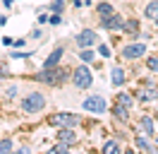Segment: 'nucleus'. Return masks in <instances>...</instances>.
Returning a JSON list of instances; mask_svg holds the SVG:
<instances>
[{"instance_id":"nucleus-6","label":"nucleus","mask_w":158,"mask_h":154,"mask_svg":"<svg viewBox=\"0 0 158 154\" xmlns=\"http://www.w3.org/2000/svg\"><path fill=\"white\" fill-rule=\"evenodd\" d=\"M74 41H77V48H94V46H98V31L91 27H84V29H79Z\"/></svg>"},{"instance_id":"nucleus-31","label":"nucleus","mask_w":158,"mask_h":154,"mask_svg":"<svg viewBox=\"0 0 158 154\" xmlns=\"http://www.w3.org/2000/svg\"><path fill=\"white\" fill-rule=\"evenodd\" d=\"M12 46L15 48H24L27 46V38H12Z\"/></svg>"},{"instance_id":"nucleus-26","label":"nucleus","mask_w":158,"mask_h":154,"mask_svg":"<svg viewBox=\"0 0 158 154\" xmlns=\"http://www.w3.org/2000/svg\"><path fill=\"white\" fill-rule=\"evenodd\" d=\"M2 94H5V99H17V94H19V87H17V84H10L5 92H2Z\"/></svg>"},{"instance_id":"nucleus-23","label":"nucleus","mask_w":158,"mask_h":154,"mask_svg":"<svg viewBox=\"0 0 158 154\" xmlns=\"http://www.w3.org/2000/svg\"><path fill=\"white\" fill-rule=\"evenodd\" d=\"M50 154H69V144H65V142L58 140V144L50 147Z\"/></svg>"},{"instance_id":"nucleus-32","label":"nucleus","mask_w":158,"mask_h":154,"mask_svg":"<svg viewBox=\"0 0 158 154\" xmlns=\"http://www.w3.org/2000/svg\"><path fill=\"white\" fill-rule=\"evenodd\" d=\"M48 17H50V15H46V12H39L36 22H39V24H46V22H48Z\"/></svg>"},{"instance_id":"nucleus-29","label":"nucleus","mask_w":158,"mask_h":154,"mask_svg":"<svg viewBox=\"0 0 158 154\" xmlns=\"http://www.w3.org/2000/svg\"><path fill=\"white\" fill-rule=\"evenodd\" d=\"M98 56L101 58H110V46L108 43H98Z\"/></svg>"},{"instance_id":"nucleus-20","label":"nucleus","mask_w":158,"mask_h":154,"mask_svg":"<svg viewBox=\"0 0 158 154\" xmlns=\"http://www.w3.org/2000/svg\"><path fill=\"white\" fill-rule=\"evenodd\" d=\"M79 60H81V63H86V65H89V63H94V60H96L94 48H79Z\"/></svg>"},{"instance_id":"nucleus-9","label":"nucleus","mask_w":158,"mask_h":154,"mask_svg":"<svg viewBox=\"0 0 158 154\" xmlns=\"http://www.w3.org/2000/svg\"><path fill=\"white\" fill-rule=\"evenodd\" d=\"M137 133L148 135V137H156V118L151 113H141L137 120Z\"/></svg>"},{"instance_id":"nucleus-19","label":"nucleus","mask_w":158,"mask_h":154,"mask_svg":"<svg viewBox=\"0 0 158 154\" xmlns=\"http://www.w3.org/2000/svg\"><path fill=\"white\" fill-rule=\"evenodd\" d=\"M144 17L151 19V22L158 17V0H148L146 5H144Z\"/></svg>"},{"instance_id":"nucleus-7","label":"nucleus","mask_w":158,"mask_h":154,"mask_svg":"<svg viewBox=\"0 0 158 154\" xmlns=\"http://www.w3.org/2000/svg\"><path fill=\"white\" fill-rule=\"evenodd\" d=\"M120 53H122L125 60H139V58L146 56V43H144V41H132L127 46H122Z\"/></svg>"},{"instance_id":"nucleus-8","label":"nucleus","mask_w":158,"mask_h":154,"mask_svg":"<svg viewBox=\"0 0 158 154\" xmlns=\"http://www.w3.org/2000/svg\"><path fill=\"white\" fill-rule=\"evenodd\" d=\"M122 27H125V17L120 15L118 10L113 12V15H108V17H101V29H106V31H122Z\"/></svg>"},{"instance_id":"nucleus-18","label":"nucleus","mask_w":158,"mask_h":154,"mask_svg":"<svg viewBox=\"0 0 158 154\" xmlns=\"http://www.w3.org/2000/svg\"><path fill=\"white\" fill-rule=\"evenodd\" d=\"M101 152H106V154H120V152H122V144L118 142V137H115V140H106V142L101 144Z\"/></svg>"},{"instance_id":"nucleus-28","label":"nucleus","mask_w":158,"mask_h":154,"mask_svg":"<svg viewBox=\"0 0 158 154\" xmlns=\"http://www.w3.org/2000/svg\"><path fill=\"white\" fill-rule=\"evenodd\" d=\"M48 22H50V24H53V27H58L60 22H62V12H50Z\"/></svg>"},{"instance_id":"nucleus-33","label":"nucleus","mask_w":158,"mask_h":154,"mask_svg":"<svg viewBox=\"0 0 158 154\" xmlns=\"http://www.w3.org/2000/svg\"><path fill=\"white\" fill-rule=\"evenodd\" d=\"M0 77H10V70H7V65H2V63H0Z\"/></svg>"},{"instance_id":"nucleus-2","label":"nucleus","mask_w":158,"mask_h":154,"mask_svg":"<svg viewBox=\"0 0 158 154\" xmlns=\"http://www.w3.org/2000/svg\"><path fill=\"white\" fill-rule=\"evenodd\" d=\"M43 108H46V96L41 94V92H29V94L19 101V111H22V113H27V116L41 113Z\"/></svg>"},{"instance_id":"nucleus-25","label":"nucleus","mask_w":158,"mask_h":154,"mask_svg":"<svg viewBox=\"0 0 158 154\" xmlns=\"http://www.w3.org/2000/svg\"><path fill=\"white\" fill-rule=\"evenodd\" d=\"M146 67L151 70V72H156V75H158V56H148L146 58Z\"/></svg>"},{"instance_id":"nucleus-35","label":"nucleus","mask_w":158,"mask_h":154,"mask_svg":"<svg viewBox=\"0 0 158 154\" xmlns=\"http://www.w3.org/2000/svg\"><path fill=\"white\" fill-rule=\"evenodd\" d=\"M2 46H12V38L10 36H2Z\"/></svg>"},{"instance_id":"nucleus-38","label":"nucleus","mask_w":158,"mask_h":154,"mask_svg":"<svg viewBox=\"0 0 158 154\" xmlns=\"http://www.w3.org/2000/svg\"><path fill=\"white\" fill-rule=\"evenodd\" d=\"M153 118H156V123H158V111H156V116H153Z\"/></svg>"},{"instance_id":"nucleus-3","label":"nucleus","mask_w":158,"mask_h":154,"mask_svg":"<svg viewBox=\"0 0 158 154\" xmlns=\"http://www.w3.org/2000/svg\"><path fill=\"white\" fill-rule=\"evenodd\" d=\"M81 111L84 113H94V116H101L108 111V101L103 94H86L84 101H81Z\"/></svg>"},{"instance_id":"nucleus-14","label":"nucleus","mask_w":158,"mask_h":154,"mask_svg":"<svg viewBox=\"0 0 158 154\" xmlns=\"http://www.w3.org/2000/svg\"><path fill=\"white\" fill-rule=\"evenodd\" d=\"M55 137H58L60 142L69 144V147L79 142V135L74 133V128H58V133H55Z\"/></svg>"},{"instance_id":"nucleus-17","label":"nucleus","mask_w":158,"mask_h":154,"mask_svg":"<svg viewBox=\"0 0 158 154\" xmlns=\"http://www.w3.org/2000/svg\"><path fill=\"white\" fill-rule=\"evenodd\" d=\"M110 113H113V118L120 120V123H127V120H129V111L125 108V106H120L118 101H115V106L110 108Z\"/></svg>"},{"instance_id":"nucleus-1","label":"nucleus","mask_w":158,"mask_h":154,"mask_svg":"<svg viewBox=\"0 0 158 154\" xmlns=\"http://www.w3.org/2000/svg\"><path fill=\"white\" fill-rule=\"evenodd\" d=\"M36 79H39L41 84H48V87H62L67 79H72V70H67V67H41V72L36 75Z\"/></svg>"},{"instance_id":"nucleus-5","label":"nucleus","mask_w":158,"mask_h":154,"mask_svg":"<svg viewBox=\"0 0 158 154\" xmlns=\"http://www.w3.org/2000/svg\"><path fill=\"white\" fill-rule=\"evenodd\" d=\"M72 84L77 87V89H91V84H94V72H91V67L86 65V63H81L79 67H74L72 70Z\"/></svg>"},{"instance_id":"nucleus-13","label":"nucleus","mask_w":158,"mask_h":154,"mask_svg":"<svg viewBox=\"0 0 158 154\" xmlns=\"http://www.w3.org/2000/svg\"><path fill=\"white\" fill-rule=\"evenodd\" d=\"M125 82H127L125 67H122V65H113V67H110V84L118 89V87H125Z\"/></svg>"},{"instance_id":"nucleus-4","label":"nucleus","mask_w":158,"mask_h":154,"mask_svg":"<svg viewBox=\"0 0 158 154\" xmlns=\"http://www.w3.org/2000/svg\"><path fill=\"white\" fill-rule=\"evenodd\" d=\"M81 123V116L72 113V111H58V113L48 116V125L53 128H77Z\"/></svg>"},{"instance_id":"nucleus-16","label":"nucleus","mask_w":158,"mask_h":154,"mask_svg":"<svg viewBox=\"0 0 158 154\" xmlns=\"http://www.w3.org/2000/svg\"><path fill=\"white\" fill-rule=\"evenodd\" d=\"M115 101H118L120 106H125L127 111H132L134 104H137V96L132 94V92H118V94H115Z\"/></svg>"},{"instance_id":"nucleus-30","label":"nucleus","mask_w":158,"mask_h":154,"mask_svg":"<svg viewBox=\"0 0 158 154\" xmlns=\"http://www.w3.org/2000/svg\"><path fill=\"white\" fill-rule=\"evenodd\" d=\"M43 29H31V34H29V38H34V41H43Z\"/></svg>"},{"instance_id":"nucleus-15","label":"nucleus","mask_w":158,"mask_h":154,"mask_svg":"<svg viewBox=\"0 0 158 154\" xmlns=\"http://www.w3.org/2000/svg\"><path fill=\"white\" fill-rule=\"evenodd\" d=\"M62 56H65V46H55L48 53V58L43 60V67H58L62 63Z\"/></svg>"},{"instance_id":"nucleus-21","label":"nucleus","mask_w":158,"mask_h":154,"mask_svg":"<svg viewBox=\"0 0 158 154\" xmlns=\"http://www.w3.org/2000/svg\"><path fill=\"white\" fill-rule=\"evenodd\" d=\"M96 12H98V17H108V15L115 12V7H113L110 2H98V5H96Z\"/></svg>"},{"instance_id":"nucleus-11","label":"nucleus","mask_w":158,"mask_h":154,"mask_svg":"<svg viewBox=\"0 0 158 154\" xmlns=\"http://www.w3.org/2000/svg\"><path fill=\"white\" fill-rule=\"evenodd\" d=\"M134 147H137L139 152H153V154H158L156 137H148V135H141V133L134 137Z\"/></svg>"},{"instance_id":"nucleus-24","label":"nucleus","mask_w":158,"mask_h":154,"mask_svg":"<svg viewBox=\"0 0 158 154\" xmlns=\"http://www.w3.org/2000/svg\"><path fill=\"white\" fill-rule=\"evenodd\" d=\"M12 149H15L12 140H10V137H2V140H0V154H10Z\"/></svg>"},{"instance_id":"nucleus-37","label":"nucleus","mask_w":158,"mask_h":154,"mask_svg":"<svg viewBox=\"0 0 158 154\" xmlns=\"http://www.w3.org/2000/svg\"><path fill=\"white\" fill-rule=\"evenodd\" d=\"M153 24H156V29H158V17H156V19H153Z\"/></svg>"},{"instance_id":"nucleus-36","label":"nucleus","mask_w":158,"mask_h":154,"mask_svg":"<svg viewBox=\"0 0 158 154\" xmlns=\"http://www.w3.org/2000/svg\"><path fill=\"white\" fill-rule=\"evenodd\" d=\"M12 2H15V0H2V5H5V7H12Z\"/></svg>"},{"instance_id":"nucleus-34","label":"nucleus","mask_w":158,"mask_h":154,"mask_svg":"<svg viewBox=\"0 0 158 154\" xmlns=\"http://www.w3.org/2000/svg\"><path fill=\"white\" fill-rule=\"evenodd\" d=\"M17 152H19V154H29V152H31V147H27V144H22L19 149H17Z\"/></svg>"},{"instance_id":"nucleus-27","label":"nucleus","mask_w":158,"mask_h":154,"mask_svg":"<svg viewBox=\"0 0 158 154\" xmlns=\"http://www.w3.org/2000/svg\"><path fill=\"white\" fill-rule=\"evenodd\" d=\"M48 10L50 12H62V10H65V0H50Z\"/></svg>"},{"instance_id":"nucleus-12","label":"nucleus","mask_w":158,"mask_h":154,"mask_svg":"<svg viewBox=\"0 0 158 154\" xmlns=\"http://www.w3.org/2000/svg\"><path fill=\"white\" fill-rule=\"evenodd\" d=\"M122 34H127L132 41H137V36L141 34V22L137 17H125V27H122Z\"/></svg>"},{"instance_id":"nucleus-10","label":"nucleus","mask_w":158,"mask_h":154,"mask_svg":"<svg viewBox=\"0 0 158 154\" xmlns=\"http://www.w3.org/2000/svg\"><path fill=\"white\" fill-rule=\"evenodd\" d=\"M134 96L141 104H156L158 101V84H144L139 92H134Z\"/></svg>"},{"instance_id":"nucleus-22","label":"nucleus","mask_w":158,"mask_h":154,"mask_svg":"<svg viewBox=\"0 0 158 154\" xmlns=\"http://www.w3.org/2000/svg\"><path fill=\"white\" fill-rule=\"evenodd\" d=\"M31 56H34V53H31V51H24V48H17V51L10 53L12 60H24V58H31Z\"/></svg>"}]
</instances>
